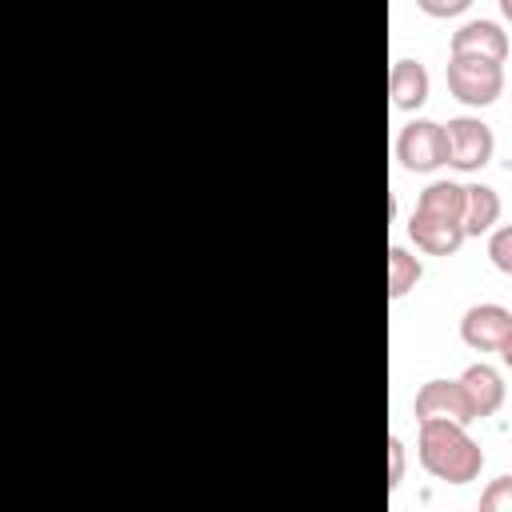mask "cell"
<instances>
[{
    "mask_svg": "<svg viewBox=\"0 0 512 512\" xmlns=\"http://www.w3.org/2000/svg\"><path fill=\"white\" fill-rule=\"evenodd\" d=\"M416 208L464 224V184H456V180H432V184L416 196Z\"/></svg>",
    "mask_w": 512,
    "mask_h": 512,
    "instance_id": "7c38bea8",
    "label": "cell"
},
{
    "mask_svg": "<svg viewBox=\"0 0 512 512\" xmlns=\"http://www.w3.org/2000/svg\"><path fill=\"white\" fill-rule=\"evenodd\" d=\"M428 68L420 60H408L400 56L388 72V96H392V108L396 112H416L424 100H428Z\"/></svg>",
    "mask_w": 512,
    "mask_h": 512,
    "instance_id": "9c48e42d",
    "label": "cell"
},
{
    "mask_svg": "<svg viewBox=\"0 0 512 512\" xmlns=\"http://www.w3.org/2000/svg\"><path fill=\"white\" fill-rule=\"evenodd\" d=\"M388 488L396 492L400 488V480H404V440L400 436H388Z\"/></svg>",
    "mask_w": 512,
    "mask_h": 512,
    "instance_id": "2e32d148",
    "label": "cell"
},
{
    "mask_svg": "<svg viewBox=\"0 0 512 512\" xmlns=\"http://www.w3.org/2000/svg\"><path fill=\"white\" fill-rule=\"evenodd\" d=\"M416 420H456V424H472V404L464 396L460 380H428L416 392Z\"/></svg>",
    "mask_w": 512,
    "mask_h": 512,
    "instance_id": "8992f818",
    "label": "cell"
},
{
    "mask_svg": "<svg viewBox=\"0 0 512 512\" xmlns=\"http://www.w3.org/2000/svg\"><path fill=\"white\" fill-rule=\"evenodd\" d=\"M500 220V196L488 184H464V232L480 236Z\"/></svg>",
    "mask_w": 512,
    "mask_h": 512,
    "instance_id": "8fae6325",
    "label": "cell"
},
{
    "mask_svg": "<svg viewBox=\"0 0 512 512\" xmlns=\"http://www.w3.org/2000/svg\"><path fill=\"white\" fill-rule=\"evenodd\" d=\"M420 276H424V264H420V256H412L408 248H388V296L392 300H400V296H408L416 284H420Z\"/></svg>",
    "mask_w": 512,
    "mask_h": 512,
    "instance_id": "4fadbf2b",
    "label": "cell"
},
{
    "mask_svg": "<svg viewBox=\"0 0 512 512\" xmlns=\"http://www.w3.org/2000/svg\"><path fill=\"white\" fill-rule=\"evenodd\" d=\"M396 160L408 172H436L448 164V132L436 120H408L396 136Z\"/></svg>",
    "mask_w": 512,
    "mask_h": 512,
    "instance_id": "3957f363",
    "label": "cell"
},
{
    "mask_svg": "<svg viewBox=\"0 0 512 512\" xmlns=\"http://www.w3.org/2000/svg\"><path fill=\"white\" fill-rule=\"evenodd\" d=\"M448 48H452V56H488V60H500L504 64L508 36H504V28L496 20H468V24H460L452 32Z\"/></svg>",
    "mask_w": 512,
    "mask_h": 512,
    "instance_id": "ba28073f",
    "label": "cell"
},
{
    "mask_svg": "<svg viewBox=\"0 0 512 512\" xmlns=\"http://www.w3.org/2000/svg\"><path fill=\"white\" fill-rule=\"evenodd\" d=\"M480 508H484V512H512V476H496V480L484 488Z\"/></svg>",
    "mask_w": 512,
    "mask_h": 512,
    "instance_id": "9a60e30c",
    "label": "cell"
},
{
    "mask_svg": "<svg viewBox=\"0 0 512 512\" xmlns=\"http://www.w3.org/2000/svg\"><path fill=\"white\" fill-rule=\"evenodd\" d=\"M444 132H448V168L476 172L492 160L496 136L480 116H456V120L444 124Z\"/></svg>",
    "mask_w": 512,
    "mask_h": 512,
    "instance_id": "277c9868",
    "label": "cell"
},
{
    "mask_svg": "<svg viewBox=\"0 0 512 512\" xmlns=\"http://www.w3.org/2000/svg\"><path fill=\"white\" fill-rule=\"evenodd\" d=\"M416 452L424 472H432L444 484H468L484 468L480 444L468 436V424H456V420H420Z\"/></svg>",
    "mask_w": 512,
    "mask_h": 512,
    "instance_id": "6da1fadb",
    "label": "cell"
},
{
    "mask_svg": "<svg viewBox=\"0 0 512 512\" xmlns=\"http://www.w3.org/2000/svg\"><path fill=\"white\" fill-rule=\"evenodd\" d=\"M448 92L468 108H488L504 92V64L488 56H448Z\"/></svg>",
    "mask_w": 512,
    "mask_h": 512,
    "instance_id": "7a4b0ae2",
    "label": "cell"
},
{
    "mask_svg": "<svg viewBox=\"0 0 512 512\" xmlns=\"http://www.w3.org/2000/svg\"><path fill=\"white\" fill-rule=\"evenodd\" d=\"M468 4H472V0H416V8H420V12H428V16H436V20L460 16Z\"/></svg>",
    "mask_w": 512,
    "mask_h": 512,
    "instance_id": "e0dca14e",
    "label": "cell"
},
{
    "mask_svg": "<svg viewBox=\"0 0 512 512\" xmlns=\"http://www.w3.org/2000/svg\"><path fill=\"white\" fill-rule=\"evenodd\" d=\"M500 360H504V364H508V368H512V336H508V344H504V348H500Z\"/></svg>",
    "mask_w": 512,
    "mask_h": 512,
    "instance_id": "ac0fdd59",
    "label": "cell"
},
{
    "mask_svg": "<svg viewBox=\"0 0 512 512\" xmlns=\"http://www.w3.org/2000/svg\"><path fill=\"white\" fill-rule=\"evenodd\" d=\"M488 260H492L504 276H512V224H504V228H496V232L488 236Z\"/></svg>",
    "mask_w": 512,
    "mask_h": 512,
    "instance_id": "5bb4252c",
    "label": "cell"
},
{
    "mask_svg": "<svg viewBox=\"0 0 512 512\" xmlns=\"http://www.w3.org/2000/svg\"><path fill=\"white\" fill-rule=\"evenodd\" d=\"M512 336V312L504 304H472L460 316V340L476 352H500Z\"/></svg>",
    "mask_w": 512,
    "mask_h": 512,
    "instance_id": "5b68a950",
    "label": "cell"
},
{
    "mask_svg": "<svg viewBox=\"0 0 512 512\" xmlns=\"http://www.w3.org/2000/svg\"><path fill=\"white\" fill-rule=\"evenodd\" d=\"M408 236H412V240H416V248H420V252H428V256H452V252L468 240V232H464V224H460V220L432 216V212H420V208H412Z\"/></svg>",
    "mask_w": 512,
    "mask_h": 512,
    "instance_id": "52a82bcc",
    "label": "cell"
},
{
    "mask_svg": "<svg viewBox=\"0 0 512 512\" xmlns=\"http://www.w3.org/2000/svg\"><path fill=\"white\" fill-rule=\"evenodd\" d=\"M460 384H464V396H468L476 420L500 412V404H504V380H500V372L492 364H468L460 372Z\"/></svg>",
    "mask_w": 512,
    "mask_h": 512,
    "instance_id": "30bf717a",
    "label": "cell"
},
{
    "mask_svg": "<svg viewBox=\"0 0 512 512\" xmlns=\"http://www.w3.org/2000/svg\"><path fill=\"white\" fill-rule=\"evenodd\" d=\"M500 12H504V20H512V0H500Z\"/></svg>",
    "mask_w": 512,
    "mask_h": 512,
    "instance_id": "d6986e66",
    "label": "cell"
}]
</instances>
